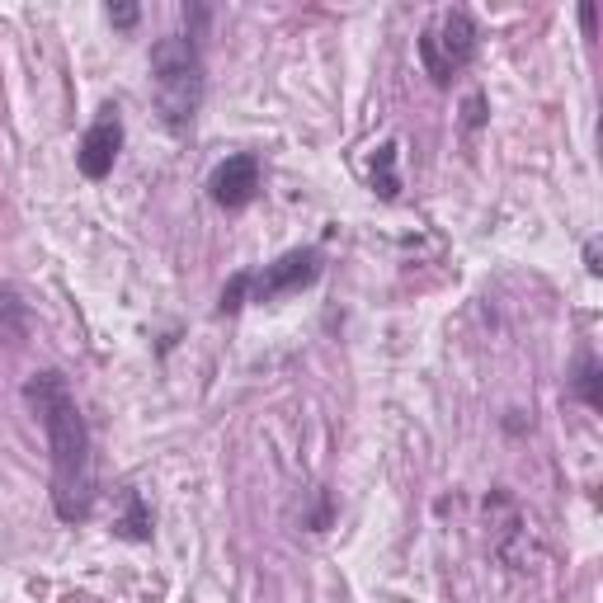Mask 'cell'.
<instances>
[{
	"label": "cell",
	"instance_id": "1",
	"mask_svg": "<svg viewBox=\"0 0 603 603\" xmlns=\"http://www.w3.org/2000/svg\"><path fill=\"white\" fill-rule=\"evenodd\" d=\"M24 401L33 406L38 425L48 429L52 510L62 524H86L95 510V453H90V425L76 406V392L57 368H43L24 382Z\"/></svg>",
	"mask_w": 603,
	"mask_h": 603
},
{
	"label": "cell",
	"instance_id": "2",
	"mask_svg": "<svg viewBox=\"0 0 603 603\" xmlns=\"http://www.w3.org/2000/svg\"><path fill=\"white\" fill-rule=\"evenodd\" d=\"M204 86H208V71H204V52H198L194 38H185V33L156 38L151 90H156V109L166 118L170 132H185L198 118V109H204Z\"/></svg>",
	"mask_w": 603,
	"mask_h": 603
},
{
	"label": "cell",
	"instance_id": "3",
	"mask_svg": "<svg viewBox=\"0 0 603 603\" xmlns=\"http://www.w3.org/2000/svg\"><path fill=\"white\" fill-rule=\"evenodd\" d=\"M476 19L467 10H444L438 24L419 33V62H425L434 86H453V76L476 57Z\"/></svg>",
	"mask_w": 603,
	"mask_h": 603
},
{
	"label": "cell",
	"instance_id": "4",
	"mask_svg": "<svg viewBox=\"0 0 603 603\" xmlns=\"http://www.w3.org/2000/svg\"><path fill=\"white\" fill-rule=\"evenodd\" d=\"M316 278H320V250L316 246L288 250V255H278L274 265L250 274V302H278V297H288V293L312 288Z\"/></svg>",
	"mask_w": 603,
	"mask_h": 603
},
{
	"label": "cell",
	"instance_id": "5",
	"mask_svg": "<svg viewBox=\"0 0 603 603\" xmlns=\"http://www.w3.org/2000/svg\"><path fill=\"white\" fill-rule=\"evenodd\" d=\"M259 185H265V166H259V156L255 151H240V156H227L223 166L208 175V198H212L217 208L240 212V208L255 204Z\"/></svg>",
	"mask_w": 603,
	"mask_h": 603
},
{
	"label": "cell",
	"instance_id": "6",
	"mask_svg": "<svg viewBox=\"0 0 603 603\" xmlns=\"http://www.w3.org/2000/svg\"><path fill=\"white\" fill-rule=\"evenodd\" d=\"M118 151H123V118H118V109L109 105V109L86 128V137H80L76 166H80V175L99 185V179H109V175H113Z\"/></svg>",
	"mask_w": 603,
	"mask_h": 603
},
{
	"label": "cell",
	"instance_id": "7",
	"mask_svg": "<svg viewBox=\"0 0 603 603\" xmlns=\"http://www.w3.org/2000/svg\"><path fill=\"white\" fill-rule=\"evenodd\" d=\"M151 505L142 500V491H128V510L123 518L113 524V537H123V542H151Z\"/></svg>",
	"mask_w": 603,
	"mask_h": 603
},
{
	"label": "cell",
	"instance_id": "8",
	"mask_svg": "<svg viewBox=\"0 0 603 603\" xmlns=\"http://www.w3.org/2000/svg\"><path fill=\"white\" fill-rule=\"evenodd\" d=\"M24 330H29V312H24V302H19V297L6 288V293H0V349L19 345V339H24Z\"/></svg>",
	"mask_w": 603,
	"mask_h": 603
},
{
	"label": "cell",
	"instance_id": "9",
	"mask_svg": "<svg viewBox=\"0 0 603 603\" xmlns=\"http://www.w3.org/2000/svg\"><path fill=\"white\" fill-rule=\"evenodd\" d=\"M373 194H377V198H387V204H396V198H401V179H396V142L377 147V156H373Z\"/></svg>",
	"mask_w": 603,
	"mask_h": 603
},
{
	"label": "cell",
	"instance_id": "10",
	"mask_svg": "<svg viewBox=\"0 0 603 603\" xmlns=\"http://www.w3.org/2000/svg\"><path fill=\"white\" fill-rule=\"evenodd\" d=\"M571 392L585 401L590 411L603 406V377H599V358L594 354H580V364H575V382H571Z\"/></svg>",
	"mask_w": 603,
	"mask_h": 603
},
{
	"label": "cell",
	"instance_id": "11",
	"mask_svg": "<svg viewBox=\"0 0 603 603\" xmlns=\"http://www.w3.org/2000/svg\"><path fill=\"white\" fill-rule=\"evenodd\" d=\"M250 302V269H240V274H231V284L223 288V302H217V312L223 316H236L240 307Z\"/></svg>",
	"mask_w": 603,
	"mask_h": 603
},
{
	"label": "cell",
	"instance_id": "12",
	"mask_svg": "<svg viewBox=\"0 0 603 603\" xmlns=\"http://www.w3.org/2000/svg\"><path fill=\"white\" fill-rule=\"evenodd\" d=\"M137 19H142V10H137V6H109V24L113 29H132Z\"/></svg>",
	"mask_w": 603,
	"mask_h": 603
},
{
	"label": "cell",
	"instance_id": "13",
	"mask_svg": "<svg viewBox=\"0 0 603 603\" xmlns=\"http://www.w3.org/2000/svg\"><path fill=\"white\" fill-rule=\"evenodd\" d=\"M481 123H486V95L476 90V95H467V128L476 132Z\"/></svg>",
	"mask_w": 603,
	"mask_h": 603
},
{
	"label": "cell",
	"instance_id": "14",
	"mask_svg": "<svg viewBox=\"0 0 603 603\" xmlns=\"http://www.w3.org/2000/svg\"><path fill=\"white\" fill-rule=\"evenodd\" d=\"M580 29H585V38H599V10L594 6H580Z\"/></svg>",
	"mask_w": 603,
	"mask_h": 603
},
{
	"label": "cell",
	"instance_id": "15",
	"mask_svg": "<svg viewBox=\"0 0 603 603\" xmlns=\"http://www.w3.org/2000/svg\"><path fill=\"white\" fill-rule=\"evenodd\" d=\"M585 269H590V274H603V265H599V240H585Z\"/></svg>",
	"mask_w": 603,
	"mask_h": 603
}]
</instances>
